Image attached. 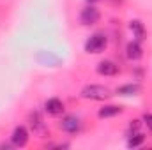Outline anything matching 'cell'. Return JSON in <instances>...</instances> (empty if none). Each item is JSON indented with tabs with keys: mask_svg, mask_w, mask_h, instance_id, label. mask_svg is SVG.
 Masks as SVG:
<instances>
[{
	"mask_svg": "<svg viewBox=\"0 0 152 150\" xmlns=\"http://www.w3.org/2000/svg\"><path fill=\"white\" fill-rule=\"evenodd\" d=\"M143 141H145V136H143L142 133H133V134H129L127 147H129V149H136V147H140Z\"/></svg>",
	"mask_w": 152,
	"mask_h": 150,
	"instance_id": "cell-12",
	"label": "cell"
},
{
	"mask_svg": "<svg viewBox=\"0 0 152 150\" xmlns=\"http://www.w3.org/2000/svg\"><path fill=\"white\" fill-rule=\"evenodd\" d=\"M108 44V39L104 34H92L85 41V51L87 53H101Z\"/></svg>",
	"mask_w": 152,
	"mask_h": 150,
	"instance_id": "cell-2",
	"label": "cell"
},
{
	"mask_svg": "<svg viewBox=\"0 0 152 150\" xmlns=\"http://www.w3.org/2000/svg\"><path fill=\"white\" fill-rule=\"evenodd\" d=\"M140 125H142L140 120H133V122L129 124V134H133V133H140Z\"/></svg>",
	"mask_w": 152,
	"mask_h": 150,
	"instance_id": "cell-15",
	"label": "cell"
},
{
	"mask_svg": "<svg viewBox=\"0 0 152 150\" xmlns=\"http://www.w3.org/2000/svg\"><path fill=\"white\" fill-rule=\"evenodd\" d=\"M58 127L64 131V133H67V134H76V133H80L81 131V118L78 117V115H66V117H62V120L58 122Z\"/></svg>",
	"mask_w": 152,
	"mask_h": 150,
	"instance_id": "cell-3",
	"label": "cell"
},
{
	"mask_svg": "<svg viewBox=\"0 0 152 150\" xmlns=\"http://www.w3.org/2000/svg\"><path fill=\"white\" fill-rule=\"evenodd\" d=\"M142 124H145L147 129L152 133V113H145V115L142 117Z\"/></svg>",
	"mask_w": 152,
	"mask_h": 150,
	"instance_id": "cell-14",
	"label": "cell"
},
{
	"mask_svg": "<svg viewBox=\"0 0 152 150\" xmlns=\"http://www.w3.org/2000/svg\"><path fill=\"white\" fill-rule=\"evenodd\" d=\"M28 131H27V127L25 125H16L14 127V131H12V134H11V143H12V147H18V149H21V147H25L27 143H28Z\"/></svg>",
	"mask_w": 152,
	"mask_h": 150,
	"instance_id": "cell-5",
	"label": "cell"
},
{
	"mask_svg": "<svg viewBox=\"0 0 152 150\" xmlns=\"http://www.w3.org/2000/svg\"><path fill=\"white\" fill-rule=\"evenodd\" d=\"M44 111L51 117H58L64 113V103L58 99V97H50L46 103H44Z\"/></svg>",
	"mask_w": 152,
	"mask_h": 150,
	"instance_id": "cell-7",
	"label": "cell"
},
{
	"mask_svg": "<svg viewBox=\"0 0 152 150\" xmlns=\"http://www.w3.org/2000/svg\"><path fill=\"white\" fill-rule=\"evenodd\" d=\"M80 95H81L83 99H90V101H104V99H108V97L113 95V94H112V90H110L108 87L92 83V85H85V87L81 88Z\"/></svg>",
	"mask_w": 152,
	"mask_h": 150,
	"instance_id": "cell-1",
	"label": "cell"
},
{
	"mask_svg": "<svg viewBox=\"0 0 152 150\" xmlns=\"http://www.w3.org/2000/svg\"><path fill=\"white\" fill-rule=\"evenodd\" d=\"M30 127L34 129V131H41L42 127H44V124H42V118H41V115H39L37 111L30 113Z\"/></svg>",
	"mask_w": 152,
	"mask_h": 150,
	"instance_id": "cell-13",
	"label": "cell"
},
{
	"mask_svg": "<svg viewBox=\"0 0 152 150\" xmlns=\"http://www.w3.org/2000/svg\"><path fill=\"white\" fill-rule=\"evenodd\" d=\"M99 18H101V12H99V9L94 7L92 4H88L87 7H83L81 12H80V23L85 25V27L96 25V23L99 21Z\"/></svg>",
	"mask_w": 152,
	"mask_h": 150,
	"instance_id": "cell-4",
	"label": "cell"
},
{
	"mask_svg": "<svg viewBox=\"0 0 152 150\" xmlns=\"http://www.w3.org/2000/svg\"><path fill=\"white\" fill-rule=\"evenodd\" d=\"M129 30L133 32V36L136 41H143V39H147V30H145V27H143V23L140 21V20H131L129 21Z\"/></svg>",
	"mask_w": 152,
	"mask_h": 150,
	"instance_id": "cell-10",
	"label": "cell"
},
{
	"mask_svg": "<svg viewBox=\"0 0 152 150\" xmlns=\"http://www.w3.org/2000/svg\"><path fill=\"white\" fill-rule=\"evenodd\" d=\"M122 111H124V108H122V106H118V104H106V106L99 108L97 117H99V118H112V117L120 115Z\"/></svg>",
	"mask_w": 152,
	"mask_h": 150,
	"instance_id": "cell-11",
	"label": "cell"
},
{
	"mask_svg": "<svg viewBox=\"0 0 152 150\" xmlns=\"http://www.w3.org/2000/svg\"><path fill=\"white\" fill-rule=\"evenodd\" d=\"M96 69H97V73L101 76H115L118 73V66L113 60H101Z\"/></svg>",
	"mask_w": 152,
	"mask_h": 150,
	"instance_id": "cell-9",
	"label": "cell"
},
{
	"mask_svg": "<svg viewBox=\"0 0 152 150\" xmlns=\"http://www.w3.org/2000/svg\"><path fill=\"white\" fill-rule=\"evenodd\" d=\"M142 92V85L140 83H126V85H120V87H117V90H115V94L117 95H124V97H129V95H138Z\"/></svg>",
	"mask_w": 152,
	"mask_h": 150,
	"instance_id": "cell-8",
	"label": "cell"
},
{
	"mask_svg": "<svg viewBox=\"0 0 152 150\" xmlns=\"http://www.w3.org/2000/svg\"><path fill=\"white\" fill-rule=\"evenodd\" d=\"M126 57L129 58V60H133V62H136V60H140L142 57H143V48H142V42L140 41H131V42H127V46H126Z\"/></svg>",
	"mask_w": 152,
	"mask_h": 150,
	"instance_id": "cell-6",
	"label": "cell"
},
{
	"mask_svg": "<svg viewBox=\"0 0 152 150\" xmlns=\"http://www.w3.org/2000/svg\"><path fill=\"white\" fill-rule=\"evenodd\" d=\"M88 4H96V2H99V0H87Z\"/></svg>",
	"mask_w": 152,
	"mask_h": 150,
	"instance_id": "cell-16",
	"label": "cell"
}]
</instances>
